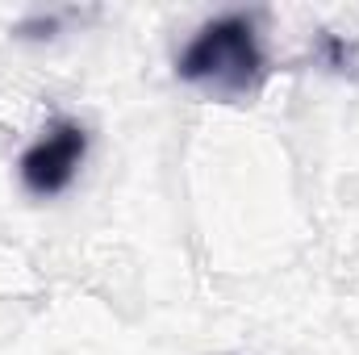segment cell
<instances>
[{
	"label": "cell",
	"instance_id": "obj_1",
	"mask_svg": "<svg viewBox=\"0 0 359 355\" xmlns=\"http://www.w3.org/2000/svg\"><path fill=\"white\" fill-rule=\"evenodd\" d=\"M176 76L188 88L205 92L213 100H247L264 88L268 59L259 46L255 17L226 13L196 29V38L180 51Z\"/></svg>",
	"mask_w": 359,
	"mask_h": 355
},
{
	"label": "cell",
	"instance_id": "obj_2",
	"mask_svg": "<svg viewBox=\"0 0 359 355\" xmlns=\"http://www.w3.org/2000/svg\"><path fill=\"white\" fill-rule=\"evenodd\" d=\"M84 155H88V130L80 121H55L42 130V138H34L21 151L17 176L34 196H59L76 180Z\"/></svg>",
	"mask_w": 359,
	"mask_h": 355
}]
</instances>
